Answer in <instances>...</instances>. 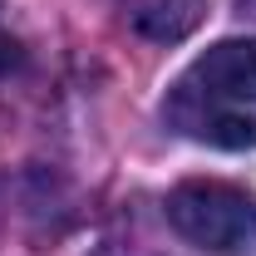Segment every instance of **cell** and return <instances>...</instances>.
<instances>
[{"mask_svg":"<svg viewBox=\"0 0 256 256\" xmlns=\"http://www.w3.org/2000/svg\"><path fill=\"white\" fill-rule=\"evenodd\" d=\"M20 64H25V50H20L10 34H0V79H10Z\"/></svg>","mask_w":256,"mask_h":256,"instance_id":"5","label":"cell"},{"mask_svg":"<svg viewBox=\"0 0 256 256\" xmlns=\"http://www.w3.org/2000/svg\"><path fill=\"white\" fill-rule=\"evenodd\" d=\"M162 118H168V128H178L182 138L207 143V148H226V153L256 148V114L252 108L207 94V89H197L192 79H178V84L168 89Z\"/></svg>","mask_w":256,"mask_h":256,"instance_id":"2","label":"cell"},{"mask_svg":"<svg viewBox=\"0 0 256 256\" xmlns=\"http://www.w3.org/2000/svg\"><path fill=\"white\" fill-rule=\"evenodd\" d=\"M172 232L207 256H236L256 242V197L222 178H188L168 192Z\"/></svg>","mask_w":256,"mask_h":256,"instance_id":"1","label":"cell"},{"mask_svg":"<svg viewBox=\"0 0 256 256\" xmlns=\"http://www.w3.org/2000/svg\"><path fill=\"white\" fill-rule=\"evenodd\" d=\"M242 10H246V15H256V0H242Z\"/></svg>","mask_w":256,"mask_h":256,"instance_id":"6","label":"cell"},{"mask_svg":"<svg viewBox=\"0 0 256 256\" xmlns=\"http://www.w3.org/2000/svg\"><path fill=\"white\" fill-rule=\"evenodd\" d=\"M207 15V0H124V25L148 44L188 40Z\"/></svg>","mask_w":256,"mask_h":256,"instance_id":"4","label":"cell"},{"mask_svg":"<svg viewBox=\"0 0 256 256\" xmlns=\"http://www.w3.org/2000/svg\"><path fill=\"white\" fill-rule=\"evenodd\" d=\"M197 89L232 104H256V40H217L207 54H197L192 69L182 74Z\"/></svg>","mask_w":256,"mask_h":256,"instance_id":"3","label":"cell"}]
</instances>
